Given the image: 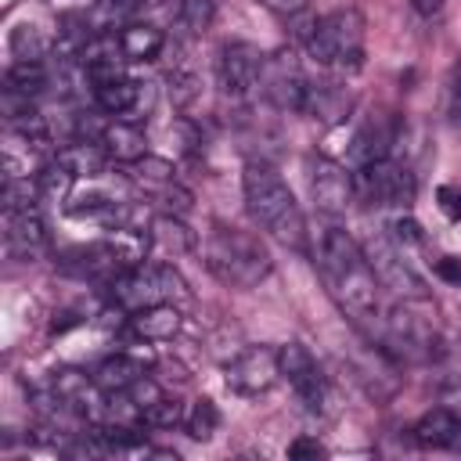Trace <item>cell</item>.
<instances>
[{
    "label": "cell",
    "instance_id": "cell-10",
    "mask_svg": "<svg viewBox=\"0 0 461 461\" xmlns=\"http://www.w3.org/2000/svg\"><path fill=\"white\" fill-rule=\"evenodd\" d=\"M367 259H371V270L375 277L382 281V288H393L396 295L411 299V303H425V288H421V277L411 270V263L403 259V249L393 241V238H371L364 245Z\"/></svg>",
    "mask_w": 461,
    "mask_h": 461
},
{
    "label": "cell",
    "instance_id": "cell-25",
    "mask_svg": "<svg viewBox=\"0 0 461 461\" xmlns=\"http://www.w3.org/2000/svg\"><path fill=\"white\" fill-rule=\"evenodd\" d=\"M148 234H151V245H155L158 252H166V256H180V252H191V245H194L191 230H187V227L176 220V212L155 216V220H151V227H148Z\"/></svg>",
    "mask_w": 461,
    "mask_h": 461
},
{
    "label": "cell",
    "instance_id": "cell-2",
    "mask_svg": "<svg viewBox=\"0 0 461 461\" xmlns=\"http://www.w3.org/2000/svg\"><path fill=\"white\" fill-rule=\"evenodd\" d=\"M241 191H245V209L256 227H263L270 238H277L288 249L306 245V220L303 209L292 194V187L281 180V173L267 162H245L241 173Z\"/></svg>",
    "mask_w": 461,
    "mask_h": 461
},
{
    "label": "cell",
    "instance_id": "cell-17",
    "mask_svg": "<svg viewBox=\"0 0 461 461\" xmlns=\"http://www.w3.org/2000/svg\"><path fill=\"white\" fill-rule=\"evenodd\" d=\"M180 328H184V313L176 303H155L130 313V331L144 342H169L173 335H180Z\"/></svg>",
    "mask_w": 461,
    "mask_h": 461
},
{
    "label": "cell",
    "instance_id": "cell-23",
    "mask_svg": "<svg viewBox=\"0 0 461 461\" xmlns=\"http://www.w3.org/2000/svg\"><path fill=\"white\" fill-rule=\"evenodd\" d=\"M137 378H144V364L130 353H115V357H104L94 371V382L104 389V393H122L130 389Z\"/></svg>",
    "mask_w": 461,
    "mask_h": 461
},
{
    "label": "cell",
    "instance_id": "cell-19",
    "mask_svg": "<svg viewBox=\"0 0 461 461\" xmlns=\"http://www.w3.org/2000/svg\"><path fill=\"white\" fill-rule=\"evenodd\" d=\"M97 140H101V148L108 151V158L126 162V166H133V162H140V158L148 155V140H144L140 126H133V122H126V119L108 122V126L97 133Z\"/></svg>",
    "mask_w": 461,
    "mask_h": 461
},
{
    "label": "cell",
    "instance_id": "cell-24",
    "mask_svg": "<svg viewBox=\"0 0 461 461\" xmlns=\"http://www.w3.org/2000/svg\"><path fill=\"white\" fill-rule=\"evenodd\" d=\"M58 162H65L76 173V180H97L108 162V151L101 148V140H76L58 151Z\"/></svg>",
    "mask_w": 461,
    "mask_h": 461
},
{
    "label": "cell",
    "instance_id": "cell-14",
    "mask_svg": "<svg viewBox=\"0 0 461 461\" xmlns=\"http://www.w3.org/2000/svg\"><path fill=\"white\" fill-rule=\"evenodd\" d=\"M4 249L11 259H40L47 252V223L40 220V209H18L4 212Z\"/></svg>",
    "mask_w": 461,
    "mask_h": 461
},
{
    "label": "cell",
    "instance_id": "cell-12",
    "mask_svg": "<svg viewBox=\"0 0 461 461\" xmlns=\"http://www.w3.org/2000/svg\"><path fill=\"white\" fill-rule=\"evenodd\" d=\"M306 180H310V198L324 216H342L353 202V173H346L335 158L313 155L306 158Z\"/></svg>",
    "mask_w": 461,
    "mask_h": 461
},
{
    "label": "cell",
    "instance_id": "cell-4",
    "mask_svg": "<svg viewBox=\"0 0 461 461\" xmlns=\"http://www.w3.org/2000/svg\"><path fill=\"white\" fill-rule=\"evenodd\" d=\"M306 50L324 68L357 72L364 61V14L357 7H339L324 18H317L310 29Z\"/></svg>",
    "mask_w": 461,
    "mask_h": 461
},
{
    "label": "cell",
    "instance_id": "cell-35",
    "mask_svg": "<svg viewBox=\"0 0 461 461\" xmlns=\"http://www.w3.org/2000/svg\"><path fill=\"white\" fill-rule=\"evenodd\" d=\"M436 277H443L447 285H461V259L457 256H443V259H436Z\"/></svg>",
    "mask_w": 461,
    "mask_h": 461
},
{
    "label": "cell",
    "instance_id": "cell-28",
    "mask_svg": "<svg viewBox=\"0 0 461 461\" xmlns=\"http://www.w3.org/2000/svg\"><path fill=\"white\" fill-rule=\"evenodd\" d=\"M184 429H187V436H191V439H198V443L212 439V436H216V429H220V411H216V403H212L209 396L194 400V403H191V411L184 414Z\"/></svg>",
    "mask_w": 461,
    "mask_h": 461
},
{
    "label": "cell",
    "instance_id": "cell-26",
    "mask_svg": "<svg viewBox=\"0 0 461 461\" xmlns=\"http://www.w3.org/2000/svg\"><path fill=\"white\" fill-rule=\"evenodd\" d=\"M7 90L11 94H22V97H36L47 90L50 76H47V65L43 61H11L7 68Z\"/></svg>",
    "mask_w": 461,
    "mask_h": 461
},
{
    "label": "cell",
    "instance_id": "cell-9",
    "mask_svg": "<svg viewBox=\"0 0 461 461\" xmlns=\"http://www.w3.org/2000/svg\"><path fill=\"white\" fill-rule=\"evenodd\" d=\"M277 378H281V360L277 349L270 346H249L223 364V382L238 396H263L274 389Z\"/></svg>",
    "mask_w": 461,
    "mask_h": 461
},
{
    "label": "cell",
    "instance_id": "cell-18",
    "mask_svg": "<svg viewBox=\"0 0 461 461\" xmlns=\"http://www.w3.org/2000/svg\"><path fill=\"white\" fill-rule=\"evenodd\" d=\"M414 443L418 447H432V450H443V447H454L461 439V418L450 411V407H432L425 411L414 429H411Z\"/></svg>",
    "mask_w": 461,
    "mask_h": 461
},
{
    "label": "cell",
    "instance_id": "cell-34",
    "mask_svg": "<svg viewBox=\"0 0 461 461\" xmlns=\"http://www.w3.org/2000/svg\"><path fill=\"white\" fill-rule=\"evenodd\" d=\"M447 115H450V122L461 130V58H457V65H454V72H450V90H447Z\"/></svg>",
    "mask_w": 461,
    "mask_h": 461
},
{
    "label": "cell",
    "instance_id": "cell-11",
    "mask_svg": "<svg viewBox=\"0 0 461 461\" xmlns=\"http://www.w3.org/2000/svg\"><path fill=\"white\" fill-rule=\"evenodd\" d=\"M130 180L144 191V194H151L158 205H166V212H187L191 209V191L187 187H180V180H176V169H173V162L169 158H158V155H144L140 162H133L130 166Z\"/></svg>",
    "mask_w": 461,
    "mask_h": 461
},
{
    "label": "cell",
    "instance_id": "cell-33",
    "mask_svg": "<svg viewBox=\"0 0 461 461\" xmlns=\"http://www.w3.org/2000/svg\"><path fill=\"white\" fill-rule=\"evenodd\" d=\"M436 202H439V212L447 216V220H461V187H454V184H443L439 191H436Z\"/></svg>",
    "mask_w": 461,
    "mask_h": 461
},
{
    "label": "cell",
    "instance_id": "cell-31",
    "mask_svg": "<svg viewBox=\"0 0 461 461\" xmlns=\"http://www.w3.org/2000/svg\"><path fill=\"white\" fill-rule=\"evenodd\" d=\"M389 238H393L400 249L421 245V227H418V220H411V216H396L393 227H389Z\"/></svg>",
    "mask_w": 461,
    "mask_h": 461
},
{
    "label": "cell",
    "instance_id": "cell-6",
    "mask_svg": "<svg viewBox=\"0 0 461 461\" xmlns=\"http://www.w3.org/2000/svg\"><path fill=\"white\" fill-rule=\"evenodd\" d=\"M353 194L364 205L411 209V202H414V173L403 162H396L393 155L378 158V162H364L353 173Z\"/></svg>",
    "mask_w": 461,
    "mask_h": 461
},
{
    "label": "cell",
    "instance_id": "cell-7",
    "mask_svg": "<svg viewBox=\"0 0 461 461\" xmlns=\"http://www.w3.org/2000/svg\"><path fill=\"white\" fill-rule=\"evenodd\" d=\"M277 360H281V378L288 382V389L295 393V400L303 403V411L306 414H324L328 382H324L313 353L303 342H285L277 349Z\"/></svg>",
    "mask_w": 461,
    "mask_h": 461
},
{
    "label": "cell",
    "instance_id": "cell-20",
    "mask_svg": "<svg viewBox=\"0 0 461 461\" xmlns=\"http://www.w3.org/2000/svg\"><path fill=\"white\" fill-rule=\"evenodd\" d=\"M353 108V94L335 86V83H310L306 86V101H303V115L317 119V122H339L346 119V112Z\"/></svg>",
    "mask_w": 461,
    "mask_h": 461
},
{
    "label": "cell",
    "instance_id": "cell-22",
    "mask_svg": "<svg viewBox=\"0 0 461 461\" xmlns=\"http://www.w3.org/2000/svg\"><path fill=\"white\" fill-rule=\"evenodd\" d=\"M140 97H144V83L130 79V76H119V79H108V83H97L94 86V101L108 112V115H130L140 108Z\"/></svg>",
    "mask_w": 461,
    "mask_h": 461
},
{
    "label": "cell",
    "instance_id": "cell-1",
    "mask_svg": "<svg viewBox=\"0 0 461 461\" xmlns=\"http://www.w3.org/2000/svg\"><path fill=\"white\" fill-rule=\"evenodd\" d=\"M317 267L324 274V285L331 295L353 313V317H371L378 313V288L382 281L371 270L367 252L339 227L321 230L317 238Z\"/></svg>",
    "mask_w": 461,
    "mask_h": 461
},
{
    "label": "cell",
    "instance_id": "cell-37",
    "mask_svg": "<svg viewBox=\"0 0 461 461\" xmlns=\"http://www.w3.org/2000/svg\"><path fill=\"white\" fill-rule=\"evenodd\" d=\"M443 7V0H414V11L418 14H436Z\"/></svg>",
    "mask_w": 461,
    "mask_h": 461
},
{
    "label": "cell",
    "instance_id": "cell-32",
    "mask_svg": "<svg viewBox=\"0 0 461 461\" xmlns=\"http://www.w3.org/2000/svg\"><path fill=\"white\" fill-rule=\"evenodd\" d=\"M288 457H292V461H303V457H328V447H324L321 439H313V436H299V439L288 443Z\"/></svg>",
    "mask_w": 461,
    "mask_h": 461
},
{
    "label": "cell",
    "instance_id": "cell-13",
    "mask_svg": "<svg viewBox=\"0 0 461 461\" xmlns=\"http://www.w3.org/2000/svg\"><path fill=\"white\" fill-rule=\"evenodd\" d=\"M263 90L267 97L277 104V108H288V112H303V101H306V86L310 79L303 76L299 61L292 50H281L274 58H267V68H263Z\"/></svg>",
    "mask_w": 461,
    "mask_h": 461
},
{
    "label": "cell",
    "instance_id": "cell-21",
    "mask_svg": "<svg viewBox=\"0 0 461 461\" xmlns=\"http://www.w3.org/2000/svg\"><path fill=\"white\" fill-rule=\"evenodd\" d=\"M166 47V32L148 22H126L119 32V50L126 61H155Z\"/></svg>",
    "mask_w": 461,
    "mask_h": 461
},
{
    "label": "cell",
    "instance_id": "cell-27",
    "mask_svg": "<svg viewBox=\"0 0 461 461\" xmlns=\"http://www.w3.org/2000/svg\"><path fill=\"white\" fill-rule=\"evenodd\" d=\"M36 187H40V198H47V202H68L72 198V187H76V173L65 162L54 158V162L40 166Z\"/></svg>",
    "mask_w": 461,
    "mask_h": 461
},
{
    "label": "cell",
    "instance_id": "cell-8",
    "mask_svg": "<svg viewBox=\"0 0 461 461\" xmlns=\"http://www.w3.org/2000/svg\"><path fill=\"white\" fill-rule=\"evenodd\" d=\"M267 68V58L256 43L249 40H227L216 54V83L227 97H245L259 86Z\"/></svg>",
    "mask_w": 461,
    "mask_h": 461
},
{
    "label": "cell",
    "instance_id": "cell-15",
    "mask_svg": "<svg viewBox=\"0 0 461 461\" xmlns=\"http://www.w3.org/2000/svg\"><path fill=\"white\" fill-rule=\"evenodd\" d=\"M389 346H396L407 360H432L439 353V335L425 317L403 306L389 317Z\"/></svg>",
    "mask_w": 461,
    "mask_h": 461
},
{
    "label": "cell",
    "instance_id": "cell-30",
    "mask_svg": "<svg viewBox=\"0 0 461 461\" xmlns=\"http://www.w3.org/2000/svg\"><path fill=\"white\" fill-rule=\"evenodd\" d=\"M140 421L151 425V429H173V425H184V407L162 393L155 403H148L140 411Z\"/></svg>",
    "mask_w": 461,
    "mask_h": 461
},
{
    "label": "cell",
    "instance_id": "cell-29",
    "mask_svg": "<svg viewBox=\"0 0 461 461\" xmlns=\"http://www.w3.org/2000/svg\"><path fill=\"white\" fill-rule=\"evenodd\" d=\"M11 54H14V61H43V54H47V40L40 36L36 25L22 22V25L11 32Z\"/></svg>",
    "mask_w": 461,
    "mask_h": 461
},
{
    "label": "cell",
    "instance_id": "cell-5",
    "mask_svg": "<svg viewBox=\"0 0 461 461\" xmlns=\"http://www.w3.org/2000/svg\"><path fill=\"white\" fill-rule=\"evenodd\" d=\"M108 288H112L115 306L126 310V313L144 310V306H155V303H187L191 299L184 277L169 263H140V267H130Z\"/></svg>",
    "mask_w": 461,
    "mask_h": 461
},
{
    "label": "cell",
    "instance_id": "cell-16",
    "mask_svg": "<svg viewBox=\"0 0 461 461\" xmlns=\"http://www.w3.org/2000/svg\"><path fill=\"white\" fill-rule=\"evenodd\" d=\"M396 140H400V119H396V115H375V119H367V122L357 130L353 148H349V158H353L357 166L389 158Z\"/></svg>",
    "mask_w": 461,
    "mask_h": 461
},
{
    "label": "cell",
    "instance_id": "cell-36",
    "mask_svg": "<svg viewBox=\"0 0 461 461\" xmlns=\"http://www.w3.org/2000/svg\"><path fill=\"white\" fill-rule=\"evenodd\" d=\"M270 11H277V14H299V11H306V4L310 0H263Z\"/></svg>",
    "mask_w": 461,
    "mask_h": 461
},
{
    "label": "cell",
    "instance_id": "cell-3",
    "mask_svg": "<svg viewBox=\"0 0 461 461\" xmlns=\"http://www.w3.org/2000/svg\"><path fill=\"white\" fill-rule=\"evenodd\" d=\"M205 267L230 288H256L274 270V259L256 234L241 227L212 223L205 238Z\"/></svg>",
    "mask_w": 461,
    "mask_h": 461
}]
</instances>
